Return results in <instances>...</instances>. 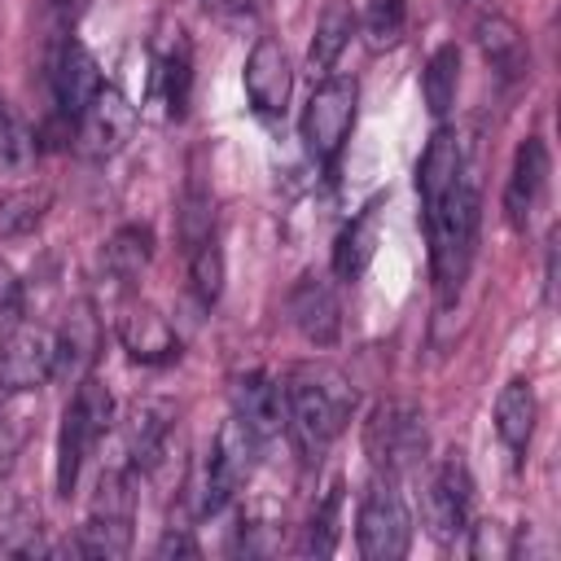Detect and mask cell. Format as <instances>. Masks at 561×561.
Returning <instances> with one entry per match:
<instances>
[{"label": "cell", "mask_w": 561, "mask_h": 561, "mask_svg": "<svg viewBox=\"0 0 561 561\" xmlns=\"http://www.w3.org/2000/svg\"><path fill=\"white\" fill-rule=\"evenodd\" d=\"M351 412H355V390L337 368L302 364L285 377V430L307 460H316L346 430Z\"/></svg>", "instance_id": "obj_1"}, {"label": "cell", "mask_w": 561, "mask_h": 561, "mask_svg": "<svg viewBox=\"0 0 561 561\" xmlns=\"http://www.w3.org/2000/svg\"><path fill=\"white\" fill-rule=\"evenodd\" d=\"M425 232H430L434 285L443 298H451L460 294L478 245V180L469 171H460V180L434 206H425Z\"/></svg>", "instance_id": "obj_2"}, {"label": "cell", "mask_w": 561, "mask_h": 561, "mask_svg": "<svg viewBox=\"0 0 561 561\" xmlns=\"http://www.w3.org/2000/svg\"><path fill=\"white\" fill-rule=\"evenodd\" d=\"M430 447V430H425V412L408 399H386L373 408L368 425H364V451L368 465L381 478H403L425 460Z\"/></svg>", "instance_id": "obj_3"}, {"label": "cell", "mask_w": 561, "mask_h": 561, "mask_svg": "<svg viewBox=\"0 0 561 561\" xmlns=\"http://www.w3.org/2000/svg\"><path fill=\"white\" fill-rule=\"evenodd\" d=\"M114 421V399L96 377H83L61 412V430H57V491L70 495L79 482L83 460L92 456V447L101 443V434Z\"/></svg>", "instance_id": "obj_4"}, {"label": "cell", "mask_w": 561, "mask_h": 561, "mask_svg": "<svg viewBox=\"0 0 561 561\" xmlns=\"http://www.w3.org/2000/svg\"><path fill=\"white\" fill-rule=\"evenodd\" d=\"M259 451H263V438L241 421V416H228L210 443V456H206V478H202V513H219L254 473L259 465Z\"/></svg>", "instance_id": "obj_5"}, {"label": "cell", "mask_w": 561, "mask_h": 561, "mask_svg": "<svg viewBox=\"0 0 561 561\" xmlns=\"http://www.w3.org/2000/svg\"><path fill=\"white\" fill-rule=\"evenodd\" d=\"M355 539L368 561H399L412 543V517L403 495L394 491V478H377L355 513Z\"/></svg>", "instance_id": "obj_6"}, {"label": "cell", "mask_w": 561, "mask_h": 561, "mask_svg": "<svg viewBox=\"0 0 561 561\" xmlns=\"http://www.w3.org/2000/svg\"><path fill=\"white\" fill-rule=\"evenodd\" d=\"M355 101H359L355 79H346V75L320 79V88L311 92V101L302 110V145L311 158H320V162L337 158V149L355 123Z\"/></svg>", "instance_id": "obj_7"}, {"label": "cell", "mask_w": 561, "mask_h": 561, "mask_svg": "<svg viewBox=\"0 0 561 561\" xmlns=\"http://www.w3.org/2000/svg\"><path fill=\"white\" fill-rule=\"evenodd\" d=\"M57 373V333L13 320L0 337V390H35Z\"/></svg>", "instance_id": "obj_8"}, {"label": "cell", "mask_w": 561, "mask_h": 561, "mask_svg": "<svg viewBox=\"0 0 561 561\" xmlns=\"http://www.w3.org/2000/svg\"><path fill=\"white\" fill-rule=\"evenodd\" d=\"M469 508H473V478L460 456H447L425 491V526L438 543H451L469 530Z\"/></svg>", "instance_id": "obj_9"}, {"label": "cell", "mask_w": 561, "mask_h": 561, "mask_svg": "<svg viewBox=\"0 0 561 561\" xmlns=\"http://www.w3.org/2000/svg\"><path fill=\"white\" fill-rule=\"evenodd\" d=\"M79 123V153L83 158H114L131 131H136V105L123 96V88L101 83V92L92 96V105L75 118Z\"/></svg>", "instance_id": "obj_10"}, {"label": "cell", "mask_w": 561, "mask_h": 561, "mask_svg": "<svg viewBox=\"0 0 561 561\" xmlns=\"http://www.w3.org/2000/svg\"><path fill=\"white\" fill-rule=\"evenodd\" d=\"M548 175H552V158H548V145L539 136H526L513 153V171H508V184H504V219L508 228L526 232L530 215L539 210L543 193H548Z\"/></svg>", "instance_id": "obj_11"}, {"label": "cell", "mask_w": 561, "mask_h": 561, "mask_svg": "<svg viewBox=\"0 0 561 561\" xmlns=\"http://www.w3.org/2000/svg\"><path fill=\"white\" fill-rule=\"evenodd\" d=\"M241 79H245V96H250V105H254L259 114H267V118L285 114L289 88H294V70H289V57H285V48H280L276 39L263 35V39L250 48Z\"/></svg>", "instance_id": "obj_12"}, {"label": "cell", "mask_w": 561, "mask_h": 561, "mask_svg": "<svg viewBox=\"0 0 561 561\" xmlns=\"http://www.w3.org/2000/svg\"><path fill=\"white\" fill-rule=\"evenodd\" d=\"M289 320H294V329H298L307 342H316V346L337 342V329H342V307H337L333 285H329L324 276L307 272V276H302L294 289H289Z\"/></svg>", "instance_id": "obj_13"}, {"label": "cell", "mask_w": 561, "mask_h": 561, "mask_svg": "<svg viewBox=\"0 0 561 561\" xmlns=\"http://www.w3.org/2000/svg\"><path fill=\"white\" fill-rule=\"evenodd\" d=\"M53 92H57V110L66 118H79L92 96L101 92V70H96V57L75 39L66 35L61 48H57V61H53Z\"/></svg>", "instance_id": "obj_14"}, {"label": "cell", "mask_w": 561, "mask_h": 561, "mask_svg": "<svg viewBox=\"0 0 561 561\" xmlns=\"http://www.w3.org/2000/svg\"><path fill=\"white\" fill-rule=\"evenodd\" d=\"M118 342H123V351H127L131 359H140V364H171V359L180 355L175 329H171L167 316H162L158 307H149V302L123 307V316H118Z\"/></svg>", "instance_id": "obj_15"}, {"label": "cell", "mask_w": 561, "mask_h": 561, "mask_svg": "<svg viewBox=\"0 0 561 561\" xmlns=\"http://www.w3.org/2000/svg\"><path fill=\"white\" fill-rule=\"evenodd\" d=\"M473 39H478V53L482 61L500 75V79H522L530 70V48H526V35L517 31L513 18L504 13H482L473 22Z\"/></svg>", "instance_id": "obj_16"}, {"label": "cell", "mask_w": 561, "mask_h": 561, "mask_svg": "<svg viewBox=\"0 0 561 561\" xmlns=\"http://www.w3.org/2000/svg\"><path fill=\"white\" fill-rule=\"evenodd\" d=\"M171 416L175 408L167 399H136L127 408V421H123V447H127V460L136 469H149L162 447H167V434H171Z\"/></svg>", "instance_id": "obj_17"}, {"label": "cell", "mask_w": 561, "mask_h": 561, "mask_svg": "<svg viewBox=\"0 0 561 561\" xmlns=\"http://www.w3.org/2000/svg\"><path fill=\"white\" fill-rule=\"evenodd\" d=\"M232 403H237L232 416H241L259 438H272V434L285 430V386L272 381L267 373H245V377H237Z\"/></svg>", "instance_id": "obj_18"}, {"label": "cell", "mask_w": 561, "mask_h": 561, "mask_svg": "<svg viewBox=\"0 0 561 561\" xmlns=\"http://www.w3.org/2000/svg\"><path fill=\"white\" fill-rule=\"evenodd\" d=\"M460 171H465V149H460L456 131L438 127V131L430 136L421 162H416V193H421V206H434V202L460 180Z\"/></svg>", "instance_id": "obj_19"}, {"label": "cell", "mask_w": 561, "mask_h": 561, "mask_svg": "<svg viewBox=\"0 0 561 561\" xmlns=\"http://www.w3.org/2000/svg\"><path fill=\"white\" fill-rule=\"evenodd\" d=\"M377 241H381V202H368V206L342 228V237H337V245H333V272H337L342 280H355V276L373 263Z\"/></svg>", "instance_id": "obj_20"}, {"label": "cell", "mask_w": 561, "mask_h": 561, "mask_svg": "<svg viewBox=\"0 0 561 561\" xmlns=\"http://www.w3.org/2000/svg\"><path fill=\"white\" fill-rule=\"evenodd\" d=\"M75 552L79 557H96V561H114L131 552V513L127 508H96L79 535H75Z\"/></svg>", "instance_id": "obj_21"}, {"label": "cell", "mask_w": 561, "mask_h": 561, "mask_svg": "<svg viewBox=\"0 0 561 561\" xmlns=\"http://www.w3.org/2000/svg\"><path fill=\"white\" fill-rule=\"evenodd\" d=\"M535 416H539V403H535L530 381L513 377L495 399V434L504 438L508 451H526V443L535 434Z\"/></svg>", "instance_id": "obj_22"}, {"label": "cell", "mask_w": 561, "mask_h": 561, "mask_svg": "<svg viewBox=\"0 0 561 561\" xmlns=\"http://www.w3.org/2000/svg\"><path fill=\"white\" fill-rule=\"evenodd\" d=\"M351 31H355V13H351L342 0L324 4L320 22H316V39H311V48H307V66H311V75L329 79V70L337 66L342 48L351 44Z\"/></svg>", "instance_id": "obj_23"}, {"label": "cell", "mask_w": 561, "mask_h": 561, "mask_svg": "<svg viewBox=\"0 0 561 561\" xmlns=\"http://www.w3.org/2000/svg\"><path fill=\"white\" fill-rule=\"evenodd\" d=\"M188 92H193V53L184 31H175V44L158 61V101L167 105V118H184Z\"/></svg>", "instance_id": "obj_24"}, {"label": "cell", "mask_w": 561, "mask_h": 561, "mask_svg": "<svg viewBox=\"0 0 561 561\" xmlns=\"http://www.w3.org/2000/svg\"><path fill=\"white\" fill-rule=\"evenodd\" d=\"M153 259V232L145 224H127L105 241V272L114 280H136Z\"/></svg>", "instance_id": "obj_25"}, {"label": "cell", "mask_w": 561, "mask_h": 561, "mask_svg": "<svg viewBox=\"0 0 561 561\" xmlns=\"http://www.w3.org/2000/svg\"><path fill=\"white\" fill-rule=\"evenodd\" d=\"M456 88H460V48L456 44H438L421 70V92H425V105L434 118H443L456 101Z\"/></svg>", "instance_id": "obj_26"}, {"label": "cell", "mask_w": 561, "mask_h": 561, "mask_svg": "<svg viewBox=\"0 0 561 561\" xmlns=\"http://www.w3.org/2000/svg\"><path fill=\"white\" fill-rule=\"evenodd\" d=\"M35 162V131L0 105V175H22Z\"/></svg>", "instance_id": "obj_27"}, {"label": "cell", "mask_w": 561, "mask_h": 561, "mask_svg": "<svg viewBox=\"0 0 561 561\" xmlns=\"http://www.w3.org/2000/svg\"><path fill=\"white\" fill-rule=\"evenodd\" d=\"M188 276H193V294L210 307L224 289V250L219 237H206L197 245H188Z\"/></svg>", "instance_id": "obj_28"}, {"label": "cell", "mask_w": 561, "mask_h": 561, "mask_svg": "<svg viewBox=\"0 0 561 561\" xmlns=\"http://www.w3.org/2000/svg\"><path fill=\"white\" fill-rule=\"evenodd\" d=\"M403 26H408V4H403V0H368L364 39H368L373 53L394 48V44L403 39Z\"/></svg>", "instance_id": "obj_29"}, {"label": "cell", "mask_w": 561, "mask_h": 561, "mask_svg": "<svg viewBox=\"0 0 561 561\" xmlns=\"http://www.w3.org/2000/svg\"><path fill=\"white\" fill-rule=\"evenodd\" d=\"M44 193H13L0 202V237H18V232H31L44 215Z\"/></svg>", "instance_id": "obj_30"}, {"label": "cell", "mask_w": 561, "mask_h": 561, "mask_svg": "<svg viewBox=\"0 0 561 561\" xmlns=\"http://www.w3.org/2000/svg\"><path fill=\"white\" fill-rule=\"evenodd\" d=\"M337 508H342V486L333 482L329 495H324V504L316 508V517H311V535H307V548H311L316 557H329L333 543H337Z\"/></svg>", "instance_id": "obj_31"}, {"label": "cell", "mask_w": 561, "mask_h": 561, "mask_svg": "<svg viewBox=\"0 0 561 561\" xmlns=\"http://www.w3.org/2000/svg\"><path fill=\"white\" fill-rule=\"evenodd\" d=\"M473 530V557H508L513 543L504 539V526L495 522H482V526H469Z\"/></svg>", "instance_id": "obj_32"}, {"label": "cell", "mask_w": 561, "mask_h": 561, "mask_svg": "<svg viewBox=\"0 0 561 561\" xmlns=\"http://www.w3.org/2000/svg\"><path fill=\"white\" fill-rule=\"evenodd\" d=\"M18 307H22V289H18V280H13V272L0 263V320H18Z\"/></svg>", "instance_id": "obj_33"}, {"label": "cell", "mask_w": 561, "mask_h": 561, "mask_svg": "<svg viewBox=\"0 0 561 561\" xmlns=\"http://www.w3.org/2000/svg\"><path fill=\"white\" fill-rule=\"evenodd\" d=\"M158 557H197V543L188 539L184 526H171V530L162 535V543H158Z\"/></svg>", "instance_id": "obj_34"}, {"label": "cell", "mask_w": 561, "mask_h": 561, "mask_svg": "<svg viewBox=\"0 0 561 561\" xmlns=\"http://www.w3.org/2000/svg\"><path fill=\"white\" fill-rule=\"evenodd\" d=\"M250 0H202V9L206 13H215V18H232V13H241Z\"/></svg>", "instance_id": "obj_35"}, {"label": "cell", "mask_w": 561, "mask_h": 561, "mask_svg": "<svg viewBox=\"0 0 561 561\" xmlns=\"http://www.w3.org/2000/svg\"><path fill=\"white\" fill-rule=\"evenodd\" d=\"M83 9H88V0H53V13H57L61 22H75Z\"/></svg>", "instance_id": "obj_36"}]
</instances>
